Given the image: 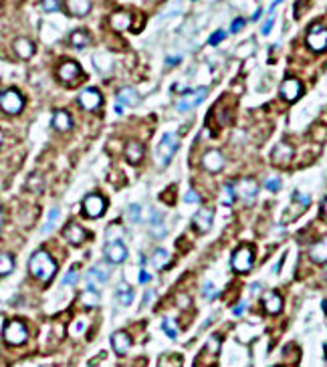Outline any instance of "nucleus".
Wrapping results in <instances>:
<instances>
[{"instance_id": "obj_45", "label": "nucleus", "mask_w": 327, "mask_h": 367, "mask_svg": "<svg viewBox=\"0 0 327 367\" xmlns=\"http://www.w3.org/2000/svg\"><path fill=\"white\" fill-rule=\"evenodd\" d=\"M184 202H186V204H198V202H200V198H198V194H196L194 190H188V192H186Z\"/></svg>"}, {"instance_id": "obj_44", "label": "nucleus", "mask_w": 327, "mask_h": 367, "mask_svg": "<svg viewBox=\"0 0 327 367\" xmlns=\"http://www.w3.org/2000/svg\"><path fill=\"white\" fill-rule=\"evenodd\" d=\"M224 39H226V33H224V31H216V33H212V37L208 39V43H210L212 47H216L218 43L224 41Z\"/></svg>"}, {"instance_id": "obj_39", "label": "nucleus", "mask_w": 327, "mask_h": 367, "mask_svg": "<svg viewBox=\"0 0 327 367\" xmlns=\"http://www.w3.org/2000/svg\"><path fill=\"white\" fill-rule=\"evenodd\" d=\"M57 220H59V208H53L49 212V220H47L45 226H43V232H51L54 228V224H57Z\"/></svg>"}, {"instance_id": "obj_36", "label": "nucleus", "mask_w": 327, "mask_h": 367, "mask_svg": "<svg viewBox=\"0 0 327 367\" xmlns=\"http://www.w3.org/2000/svg\"><path fill=\"white\" fill-rule=\"evenodd\" d=\"M162 329H164V333L170 337V339H176L178 337V325L170 319V317H166L162 321Z\"/></svg>"}, {"instance_id": "obj_28", "label": "nucleus", "mask_w": 327, "mask_h": 367, "mask_svg": "<svg viewBox=\"0 0 327 367\" xmlns=\"http://www.w3.org/2000/svg\"><path fill=\"white\" fill-rule=\"evenodd\" d=\"M109 22H111V26H113L115 31H125V29H129V24H131V14H129V12H115V14L109 18Z\"/></svg>"}, {"instance_id": "obj_29", "label": "nucleus", "mask_w": 327, "mask_h": 367, "mask_svg": "<svg viewBox=\"0 0 327 367\" xmlns=\"http://www.w3.org/2000/svg\"><path fill=\"white\" fill-rule=\"evenodd\" d=\"M69 43H71V47H75V49H85V47L89 45V33L83 31V29L73 31L71 37H69Z\"/></svg>"}, {"instance_id": "obj_5", "label": "nucleus", "mask_w": 327, "mask_h": 367, "mask_svg": "<svg viewBox=\"0 0 327 367\" xmlns=\"http://www.w3.org/2000/svg\"><path fill=\"white\" fill-rule=\"evenodd\" d=\"M253 261H255V255L249 246H238L230 259V266L234 272H240V274H247L251 268H253Z\"/></svg>"}, {"instance_id": "obj_42", "label": "nucleus", "mask_w": 327, "mask_h": 367, "mask_svg": "<svg viewBox=\"0 0 327 367\" xmlns=\"http://www.w3.org/2000/svg\"><path fill=\"white\" fill-rule=\"evenodd\" d=\"M234 202V192H232V184H226L224 186V204L230 206Z\"/></svg>"}, {"instance_id": "obj_47", "label": "nucleus", "mask_w": 327, "mask_h": 367, "mask_svg": "<svg viewBox=\"0 0 327 367\" xmlns=\"http://www.w3.org/2000/svg\"><path fill=\"white\" fill-rule=\"evenodd\" d=\"M43 8H45L47 12H54V10L59 8V0H45V2H43Z\"/></svg>"}, {"instance_id": "obj_59", "label": "nucleus", "mask_w": 327, "mask_h": 367, "mask_svg": "<svg viewBox=\"0 0 327 367\" xmlns=\"http://www.w3.org/2000/svg\"><path fill=\"white\" fill-rule=\"evenodd\" d=\"M2 139H4V137H2V131H0V146H2Z\"/></svg>"}, {"instance_id": "obj_37", "label": "nucleus", "mask_w": 327, "mask_h": 367, "mask_svg": "<svg viewBox=\"0 0 327 367\" xmlns=\"http://www.w3.org/2000/svg\"><path fill=\"white\" fill-rule=\"evenodd\" d=\"M121 236H123V230H121V226H119V224L109 226L107 232H105V240H107V242H117Z\"/></svg>"}, {"instance_id": "obj_2", "label": "nucleus", "mask_w": 327, "mask_h": 367, "mask_svg": "<svg viewBox=\"0 0 327 367\" xmlns=\"http://www.w3.org/2000/svg\"><path fill=\"white\" fill-rule=\"evenodd\" d=\"M178 146H180V137L176 133H166L164 135L162 142L156 148V161H158L160 167H166L172 161V157L176 156V152H178Z\"/></svg>"}, {"instance_id": "obj_15", "label": "nucleus", "mask_w": 327, "mask_h": 367, "mask_svg": "<svg viewBox=\"0 0 327 367\" xmlns=\"http://www.w3.org/2000/svg\"><path fill=\"white\" fill-rule=\"evenodd\" d=\"M63 234H65V238H67V242L69 244H73V246H81L85 240H87V230L79 224V222H69L67 226H65V230H63Z\"/></svg>"}, {"instance_id": "obj_52", "label": "nucleus", "mask_w": 327, "mask_h": 367, "mask_svg": "<svg viewBox=\"0 0 327 367\" xmlns=\"http://www.w3.org/2000/svg\"><path fill=\"white\" fill-rule=\"evenodd\" d=\"M150 278H152V276H150V272H146V270H142V272H140V283H142V285L150 283Z\"/></svg>"}, {"instance_id": "obj_10", "label": "nucleus", "mask_w": 327, "mask_h": 367, "mask_svg": "<svg viewBox=\"0 0 327 367\" xmlns=\"http://www.w3.org/2000/svg\"><path fill=\"white\" fill-rule=\"evenodd\" d=\"M293 156H295L293 146H291V144H287V142H279V144L272 148L271 161L275 163V165H279V167H285V165H289V163H291Z\"/></svg>"}, {"instance_id": "obj_14", "label": "nucleus", "mask_w": 327, "mask_h": 367, "mask_svg": "<svg viewBox=\"0 0 327 367\" xmlns=\"http://www.w3.org/2000/svg\"><path fill=\"white\" fill-rule=\"evenodd\" d=\"M57 75H59V79H61L63 83L73 85V83L81 77V67H79L75 61H65V63H61V65H59Z\"/></svg>"}, {"instance_id": "obj_17", "label": "nucleus", "mask_w": 327, "mask_h": 367, "mask_svg": "<svg viewBox=\"0 0 327 367\" xmlns=\"http://www.w3.org/2000/svg\"><path fill=\"white\" fill-rule=\"evenodd\" d=\"M103 252H105V259H107L109 264H121V262L127 259V246H125L121 240L107 242L105 248H103Z\"/></svg>"}, {"instance_id": "obj_40", "label": "nucleus", "mask_w": 327, "mask_h": 367, "mask_svg": "<svg viewBox=\"0 0 327 367\" xmlns=\"http://www.w3.org/2000/svg\"><path fill=\"white\" fill-rule=\"evenodd\" d=\"M265 188H267L269 192H279V190L283 188V184H281V178H269V180L265 182Z\"/></svg>"}, {"instance_id": "obj_8", "label": "nucleus", "mask_w": 327, "mask_h": 367, "mask_svg": "<svg viewBox=\"0 0 327 367\" xmlns=\"http://www.w3.org/2000/svg\"><path fill=\"white\" fill-rule=\"evenodd\" d=\"M105 198L101 194H87L83 200V214L87 218H101L105 212Z\"/></svg>"}, {"instance_id": "obj_57", "label": "nucleus", "mask_w": 327, "mask_h": 367, "mask_svg": "<svg viewBox=\"0 0 327 367\" xmlns=\"http://www.w3.org/2000/svg\"><path fill=\"white\" fill-rule=\"evenodd\" d=\"M281 2H283V0H272V4H271V12H272V10H275V8H277V6H279V4H281Z\"/></svg>"}, {"instance_id": "obj_46", "label": "nucleus", "mask_w": 327, "mask_h": 367, "mask_svg": "<svg viewBox=\"0 0 327 367\" xmlns=\"http://www.w3.org/2000/svg\"><path fill=\"white\" fill-rule=\"evenodd\" d=\"M77 278H79V274H77L75 270H71V272H69V274L63 278V285H67V287H73V285L77 283Z\"/></svg>"}, {"instance_id": "obj_54", "label": "nucleus", "mask_w": 327, "mask_h": 367, "mask_svg": "<svg viewBox=\"0 0 327 367\" xmlns=\"http://www.w3.org/2000/svg\"><path fill=\"white\" fill-rule=\"evenodd\" d=\"M174 63H180V57H176V59L170 57V59H168V65H174Z\"/></svg>"}, {"instance_id": "obj_16", "label": "nucleus", "mask_w": 327, "mask_h": 367, "mask_svg": "<svg viewBox=\"0 0 327 367\" xmlns=\"http://www.w3.org/2000/svg\"><path fill=\"white\" fill-rule=\"evenodd\" d=\"M85 278H87V283L91 285V289H95V285H97V287H103L109 278V264L99 262V264L91 266V268L87 270V276H85Z\"/></svg>"}, {"instance_id": "obj_41", "label": "nucleus", "mask_w": 327, "mask_h": 367, "mask_svg": "<svg viewBox=\"0 0 327 367\" xmlns=\"http://www.w3.org/2000/svg\"><path fill=\"white\" fill-rule=\"evenodd\" d=\"M202 295H204V299H216L218 291L210 285V283H206V285L202 287Z\"/></svg>"}, {"instance_id": "obj_49", "label": "nucleus", "mask_w": 327, "mask_h": 367, "mask_svg": "<svg viewBox=\"0 0 327 367\" xmlns=\"http://www.w3.org/2000/svg\"><path fill=\"white\" fill-rule=\"evenodd\" d=\"M319 216L323 218V222H327V196L321 200V206H319Z\"/></svg>"}, {"instance_id": "obj_12", "label": "nucleus", "mask_w": 327, "mask_h": 367, "mask_svg": "<svg viewBox=\"0 0 327 367\" xmlns=\"http://www.w3.org/2000/svg\"><path fill=\"white\" fill-rule=\"evenodd\" d=\"M212 220H214L212 208H200L194 214V218H192V228H194L198 234H206V232L212 228Z\"/></svg>"}, {"instance_id": "obj_35", "label": "nucleus", "mask_w": 327, "mask_h": 367, "mask_svg": "<svg viewBox=\"0 0 327 367\" xmlns=\"http://www.w3.org/2000/svg\"><path fill=\"white\" fill-rule=\"evenodd\" d=\"M170 261V255H168V250H164V248H158L154 255H152V264L156 266V268H164L166 264Z\"/></svg>"}, {"instance_id": "obj_4", "label": "nucleus", "mask_w": 327, "mask_h": 367, "mask_svg": "<svg viewBox=\"0 0 327 367\" xmlns=\"http://www.w3.org/2000/svg\"><path fill=\"white\" fill-rule=\"evenodd\" d=\"M232 192H234V198H240L244 204H253L259 194V184L253 178H244V180L232 184Z\"/></svg>"}, {"instance_id": "obj_3", "label": "nucleus", "mask_w": 327, "mask_h": 367, "mask_svg": "<svg viewBox=\"0 0 327 367\" xmlns=\"http://www.w3.org/2000/svg\"><path fill=\"white\" fill-rule=\"evenodd\" d=\"M2 337L8 345H22L26 339H29V329L22 321L18 319H12L4 325V331H2Z\"/></svg>"}, {"instance_id": "obj_25", "label": "nucleus", "mask_w": 327, "mask_h": 367, "mask_svg": "<svg viewBox=\"0 0 327 367\" xmlns=\"http://www.w3.org/2000/svg\"><path fill=\"white\" fill-rule=\"evenodd\" d=\"M309 259L317 264H323L327 262V238H321L317 240L311 248H309Z\"/></svg>"}, {"instance_id": "obj_34", "label": "nucleus", "mask_w": 327, "mask_h": 367, "mask_svg": "<svg viewBox=\"0 0 327 367\" xmlns=\"http://www.w3.org/2000/svg\"><path fill=\"white\" fill-rule=\"evenodd\" d=\"M43 182H45V180H43L41 174H33V176L26 180V190L39 194V192H43Z\"/></svg>"}, {"instance_id": "obj_13", "label": "nucleus", "mask_w": 327, "mask_h": 367, "mask_svg": "<svg viewBox=\"0 0 327 367\" xmlns=\"http://www.w3.org/2000/svg\"><path fill=\"white\" fill-rule=\"evenodd\" d=\"M103 103V97H101V93L97 91V89H93V87H87V89H83L81 93H79V105L83 107V109H87V111H97L99 107Z\"/></svg>"}, {"instance_id": "obj_24", "label": "nucleus", "mask_w": 327, "mask_h": 367, "mask_svg": "<svg viewBox=\"0 0 327 367\" xmlns=\"http://www.w3.org/2000/svg\"><path fill=\"white\" fill-rule=\"evenodd\" d=\"M65 8L71 16H87L91 12V0H67Z\"/></svg>"}, {"instance_id": "obj_9", "label": "nucleus", "mask_w": 327, "mask_h": 367, "mask_svg": "<svg viewBox=\"0 0 327 367\" xmlns=\"http://www.w3.org/2000/svg\"><path fill=\"white\" fill-rule=\"evenodd\" d=\"M309 204H311V200H309V196H307V194H303V192H295V194H293V202H291V210H287V212H285L283 222H291V220L299 218L305 210L309 208Z\"/></svg>"}, {"instance_id": "obj_23", "label": "nucleus", "mask_w": 327, "mask_h": 367, "mask_svg": "<svg viewBox=\"0 0 327 367\" xmlns=\"http://www.w3.org/2000/svg\"><path fill=\"white\" fill-rule=\"evenodd\" d=\"M140 103V95H138V91L135 89H131V87H127V89H121L119 93H117V113H121L123 111V105H127V107H135V105Z\"/></svg>"}, {"instance_id": "obj_31", "label": "nucleus", "mask_w": 327, "mask_h": 367, "mask_svg": "<svg viewBox=\"0 0 327 367\" xmlns=\"http://www.w3.org/2000/svg\"><path fill=\"white\" fill-rule=\"evenodd\" d=\"M14 270V257L10 252H0V276H8Z\"/></svg>"}, {"instance_id": "obj_58", "label": "nucleus", "mask_w": 327, "mask_h": 367, "mask_svg": "<svg viewBox=\"0 0 327 367\" xmlns=\"http://www.w3.org/2000/svg\"><path fill=\"white\" fill-rule=\"evenodd\" d=\"M323 311H325V313H327V297H325V299H323Z\"/></svg>"}, {"instance_id": "obj_22", "label": "nucleus", "mask_w": 327, "mask_h": 367, "mask_svg": "<svg viewBox=\"0 0 327 367\" xmlns=\"http://www.w3.org/2000/svg\"><path fill=\"white\" fill-rule=\"evenodd\" d=\"M263 309L269 315H279L283 311V299L277 291H269L263 295Z\"/></svg>"}, {"instance_id": "obj_26", "label": "nucleus", "mask_w": 327, "mask_h": 367, "mask_svg": "<svg viewBox=\"0 0 327 367\" xmlns=\"http://www.w3.org/2000/svg\"><path fill=\"white\" fill-rule=\"evenodd\" d=\"M53 127L57 131H61V133H65V131H69L71 127H73V121H71V115L67 113V111H63V109H59V111H54L53 113Z\"/></svg>"}, {"instance_id": "obj_48", "label": "nucleus", "mask_w": 327, "mask_h": 367, "mask_svg": "<svg viewBox=\"0 0 327 367\" xmlns=\"http://www.w3.org/2000/svg\"><path fill=\"white\" fill-rule=\"evenodd\" d=\"M242 26H244V18H234L232 26H230V33H238V31H242Z\"/></svg>"}, {"instance_id": "obj_18", "label": "nucleus", "mask_w": 327, "mask_h": 367, "mask_svg": "<svg viewBox=\"0 0 327 367\" xmlns=\"http://www.w3.org/2000/svg\"><path fill=\"white\" fill-rule=\"evenodd\" d=\"M206 87H200V89H194V91H188L186 95H184V99L178 103V111L180 113H184V111H188V109H192V107H196V105H200L204 101V97H206Z\"/></svg>"}, {"instance_id": "obj_27", "label": "nucleus", "mask_w": 327, "mask_h": 367, "mask_svg": "<svg viewBox=\"0 0 327 367\" xmlns=\"http://www.w3.org/2000/svg\"><path fill=\"white\" fill-rule=\"evenodd\" d=\"M14 52H16L20 59H31V57L35 54V43H33L31 39L20 37V39L14 41Z\"/></svg>"}, {"instance_id": "obj_33", "label": "nucleus", "mask_w": 327, "mask_h": 367, "mask_svg": "<svg viewBox=\"0 0 327 367\" xmlns=\"http://www.w3.org/2000/svg\"><path fill=\"white\" fill-rule=\"evenodd\" d=\"M158 367H182V357L174 355V353H166V355L160 357Z\"/></svg>"}, {"instance_id": "obj_51", "label": "nucleus", "mask_w": 327, "mask_h": 367, "mask_svg": "<svg viewBox=\"0 0 327 367\" xmlns=\"http://www.w3.org/2000/svg\"><path fill=\"white\" fill-rule=\"evenodd\" d=\"M244 307H247V303H238V305L232 309V313L236 315V317H240V315L244 313Z\"/></svg>"}, {"instance_id": "obj_7", "label": "nucleus", "mask_w": 327, "mask_h": 367, "mask_svg": "<svg viewBox=\"0 0 327 367\" xmlns=\"http://www.w3.org/2000/svg\"><path fill=\"white\" fill-rule=\"evenodd\" d=\"M307 47L313 52H323L327 49V26L323 24H311L307 31Z\"/></svg>"}, {"instance_id": "obj_50", "label": "nucleus", "mask_w": 327, "mask_h": 367, "mask_svg": "<svg viewBox=\"0 0 327 367\" xmlns=\"http://www.w3.org/2000/svg\"><path fill=\"white\" fill-rule=\"evenodd\" d=\"M272 22H275V18H269V20H267V22H265V24H263V29H261V33H263V35H269V33H271V26H272Z\"/></svg>"}, {"instance_id": "obj_38", "label": "nucleus", "mask_w": 327, "mask_h": 367, "mask_svg": "<svg viewBox=\"0 0 327 367\" xmlns=\"http://www.w3.org/2000/svg\"><path fill=\"white\" fill-rule=\"evenodd\" d=\"M152 234L154 236H164L166 234V228H164V222H162V214H154L152 218Z\"/></svg>"}, {"instance_id": "obj_19", "label": "nucleus", "mask_w": 327, "mask_h": 367, "mask_svg": "<svg viewBox=\"0 0 327 367\" xmlns=\"http://www.w3.org/2000/svg\"><path fill=\"white\" fill-rule=\"evenodd\" d=\"M202 167L210 174H218L222 167H224V156L218 152V150H208L204 156H202Z\"/></svg>"}, {"instance_id": "obj_6", "label": "nucleus", "mask_w": 327, "mask_h": 367, "mask_svg": "<svg viewBox=\"0 0 327 367\" xmlns=\"http://www.w3.org/2000/svg\"><path fill=\"white\" fill-rule=\"evenodd\" d=\"M24 107V97L16 89H6L0 95V109L8 115H18Z\"/></svg>"}, {"instance_id": "obj_55", "label": "nucleus", "mask_w": 327, "mask_h": 367, "mask_svg": "<svg viewBox=\"0 0 327 367\" xmlns=\"http://www.w3.org/2000/svg\"><path fill=\"white\" fill-rule=\"evenodd\" d=\"M261 12H263V10H261V8H257V12L253 14V20H257V18H261Z\"/></svg>"}, {"instance_id": "obj_56", "label": "nucleus", "mask_w": 327, "mask_h": 367, "mask_svg": "<svg viewBox=\"0 0 327 367\" xmlns=\"http://www.w3.org/2000/svg\"><path fill=\"white\" fill-rule=\"evenodd\" d=\"M75 331H77V333H83V321L77 323V329H75Z\"/></svg>"}, {"instance_id": "obj_30", "label": "nucleus", "mask_w": 327, "mask_h": 367, "mask_svg": "<svg viewBox=\"0 0 327 367\" xmlns=\"http://www.w3.org/2000/svg\"><path fill=\"white\" fill-rule=\"evenodd\" d=\"M79 301H81V305L85 307V309H93V307H97L99 305V293L95 291V289H87V291H83L81 293V297H79Z\"/></svg>"}, {"instance_id": "obj_11", "label": "nucleus", "mask_w": 327, "mask_h": 367, "mask_svg": "<svg viewBox=\"0 0 327 367\" xmlns=\"http://www.w3.org/2000/svg\"><path fill=\"white\" fill-rule=\"evenodd\" d=\"M279 93H281V97L285 99V101H297L299 97H301V93H303V85H301V81L299 79H295V77H289V79H285L283 83H281V87H279Z\"/></svg>"}, {"instance_id": "obj_1", "label": "nucleus", "mask_w": 327, "mask_h": 367, "mask_svg": "<svg viewBox=\"0 0 327 367\" xmlns=\"http://www.w3.org/2000/svg\"><path fill=\"white\" fill-rule=\"evenodd\" d=\"M29 272H31L37 280L49 283L54 274H57V262H54V259L47 250L41 248V250L33 252V257H31V261H29Z\"/></svg>"}, {"instance_id": "obj_21", "label": "nucleus", "mask_w": 327, "mask_h": 367, "mask_svg": "<svg viewBox=\"0 0 327 367\" xmlns=\"http://www.w3.org/2000/svg\"><path fill=\"white\" fill-rule=\"evenodd\" d=\"M144 144L142 142H138V139H131V142H127L125 144V150H123V156L125 159L129 161V163H133V165H138L142 159H144Z\"/></svg>"}, {"instance_id": "obj_32", "label": "nucleus", "mask_w": 327, "mask_h": 367, "mask_svg": "<svg viewBox=\"0 0 327 367\" xmlns=\"http://www.w3.org/2000/svg\"><path fill=\"white\" fill-rule=\"evenodd\" d=\"M117 301H119V305H123V307H127V305H131L133 303V291L129 289V287H125V285H119V289H117Z\"/></svg>"}, {"instance_id": "obj_20", "label": "nucleus", "mask_w": 327, "mask_h": 367, "mask_svg": "<svg viewBox=\"0 0 327 367\" xmlns=\"http://www.w3.org/2000/svg\"><path fill=\"white\" fill-rule=\"evenodd\" d=\"M111 347L117 355H125L131 349V337L125 331H115L111 335Z\"/></svg>"}, {"instance_id": "obj_43", "label": "nucleus", "mask_w": 327, "mask_h": 367, "mask_svg": "<svg viewBox=\"0 0 327 367\" xmlns=\"http://www.w3.org/2000/svg\"><path fill=\"white\" fill-rule=\"evenodd\" d=\"M127 220H129V222H138V220H140V206H138V204H133V206L127 208Z\"/></svg>"}, {"instance_id": "obj_53", "label": "nucleus", "mask_w": 327, "mask_h": 367, "mask_svg": "<svg viewBox=\"0 0 327 367\" xmlns=\"http://www.w3.org/2000/svg\"><path fill=\"white\" fill-rule=\"evenodd\" d=\"M152 297H154V293L150 291V293H146V299H144V305H148L150 301H152Z\"/></svg>"}]
</instances>
